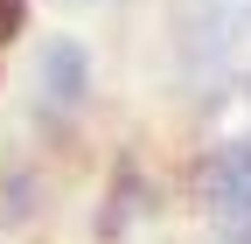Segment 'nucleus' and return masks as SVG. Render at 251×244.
<instances>
[{
	"mask_svg": "<svg viewBox=\"0 0 251 244\" xmlns=\"http://www.w3.org/2000/svg\"><path fill=\"white\" fill-rule=\"evenodd\" d=\"M168 28L181 84H237V35H244L237 0H175Z\"/></svg>",
	"mask_w": 251,
	"mask_h": 244,
	"instance_id": "obj_1",
	"label": "nucleus"
},
{
	"mask_svg": "<svg viewBox=\"0 0 251 244\" xmlns=\"http://www.w3.org/2000/svg\"><path fill=\"white\" fill-rule=\"evenodd\" d=\"M91 112V49L84 35H42L28 63V119L42 133H70Z\"/></svg>",
	"mask_w": 251,
	"mask_h": 244,
	"instance_id": "obj_2",
	"label": "nucleus"
},
{
	"mask_svg": "<svg viewBox=\"0 0 251 244\" xmlns=\"http://www.w3.org/2000/svg\"><path fill=\"white\" fill-rule=\"evenodd\" d=\"M196 189H202L216 244H251V133L216 146V154L196 168Z\"/></svg>",
	"mask_w": 251,
	"mask_h": 244,
	"instance_id": "obj_3",
	"label": "nucleus"
},
{
	"mask_svg": "<svg viewBox=\"0 0 251 244\" xmlns=\"http://www.w3.org/2000/svg\"><path fill=\"white\" fill-rule=\"evenodd\" d=\"M147 168L140 161H112V181L98 195V244H126L140 223H147Z\"/></svg>",
	"mask_w": 251,
	"mask_h": 244,
	"instance_id": "obj_4",
	"label": "nucleus"
},
{
	"mask_svg": "<svg viewBox=\"0 0 251 244\" xmlns=\"http://www.w3.org/2000/svg\"><path fill=\"white\" fill-rule=\"evenodd\" d=\"M35 209H42V174H35V161H0V244L35 223Z\"/></svg>",
	"mask_w": 251,
	"mask_h": 244,
	"instance_id": "obj_5",
	"label": "nucleus"
},
{
	"mask_svg": "<svg viewBox=\"0 0 251 244\" xmlns=\"http://www.w3.org/2000/svg\"><path fill=\"white\" fill-rule=\"evenodd\" d=\"M56 7H105V0H56Z\"/></svg>",
	"mask_w": 251,
	"mask_h": 244,
	"instance_id": "obj_6",
	"label": "nucleus"
}]
</instances>
